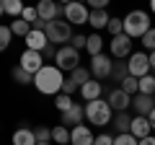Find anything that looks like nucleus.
I'll return each mask as SVG.
<instances>
[{
	"instance_id": "1",
	"label": "nucleus",
	"mask_w": 155,
	"mask_h": 145,
	"mask_svg": "<svg viewBox=\"0 0 155 145\" xmlns=\"http://www.w3.org/2000/svg\"><path fill=\"white\" fill-rule=\"evenodd\" d=\"M62 83H65V75H62V70L57 65H44L34 75V86H36L39 93H44V96L62 93Z\"/></svg>"
},
{
	"instance_id": "2",
	"label": "nucleus",
	"mask_w": 155,
	"mask_h": 145,
	"mask_svg": "<svg viewBox=\"0 0 155 145\" xmlns=\"http://www.w3.org/2000/svg\"><path fill=\"white\" fill-rule=\"evenodd\" d=\"M122 21H124V34L129 39H142L145 34L153 29L150 26V16L145 11H129Z\"/></svg>"
},
{
	"instance_id": "3",
	"label": "nucleus",
	"mask_w": 155,
	"mask_h": 145,
	"mask_svg": "<svg viewBox=\"0 0 155 145\" xmlns=\"http://www.w3.org/2000/svg\"><path fill=\"white\" fill-rule=\"evenodd\" d=\"M85 117H88V124H93V127H106V124H111V119H114V109L109 106L106 99L88 101V104H85Z\"/></svg>"
},
{
	"instance_id": "4",
	"label": "nucleus",
	"mask_w": 155,
	"mask_h": 145,
	"mask_svg": "<svg viewBox=\"0 0 155 145\" xmlns=\"http://www.w3.org/2000/svg\"><path fill=\"white\" fill-rule=\"evenodd\" d=\"M47 39H49V44H60V47H67L72 42V36H75V34H72V26L67 21H60V18H57V21H52V23H47Z\"/></svg>"
},
{
	"instance_id": "5",
	"label": "nucleus",
	"mask_w": 155,
	"mask_h": 145,
	"mask_svg": "<svg viewBox=\"0 0 155 145\" xmlns=\"http://www.w3.org/2000/svg\"><path fill=\"white\" fill-rule=\"evenodd\" d=\"M54 65L60 67L62 72H72V70H78L80 67V52L75 49V47H57V57H54Z\"/></svg>"
},
{
	"instance_id": "6",
	"label": "nucleus",
	"mask_w": 155,
	"mask_h": 145,
	"mask_svg": "<svg viewBox=\"0 0 155 145\" xmlns=\"http://www.w3.org/2000/svg\"><path fill=\"white\" fill-rule=\"evenodd\" d=\"M62 16H65V21L70 23V26H83V23H88V16L91 11L83 5V3H67V5H62Z\"/></svg>"
},
{
	"instance_id": "7",
	"label": "nucleus",
	"mask_w": 155,
	"mask_h": 145,
	"mask_svg": "<svg viewBox=\"0 0 155 145\" xmlns=\"http://www.w3.org/2000/svg\"><path fill=\"white\" fill-rule=\"evenodd\" d=\"M127 67H129V75L137 78V80L145 78V75H150V55L147 52H132Z\"/></svg>"
},
{
	"instance_id": "8",
	"label": "nucleus",
	"mask_w": 155,
	"mask_h": 145,
	"mask_svg": "<svg viewBox=\"0 0 155 145\" xmlns=\"http://www.w3.org/2000/svg\"><path fill=\"white\" fill-rule=\"evenodd\" d=\"M18 67H21V70H26L28 75H36V72L44 67V57H41V52L23 49V52H21V60H18Z\"/></svg>"
},
{
	"instance_id": "9",
	"label": "nucleus",
	"mask_w": 155,
	"mask_h": 145,
	"mask_svg": "<svg viewBox=\"0 0 155 145\" xmlns=\"http://www.w3.org/2000/svg\"><path fill=\"white\" fill-rule=\"evenodd\" d=\"M111 70H114V62H109V55L91 57V78H93V80L111 78Z\"/></svg>"
},
{
	"instance_id": "10",
	"label": "nucleus",
	"mask_w": 155,
	"mask_h": 145,
	"mask_svg": "<svg viewBox=\"0 0 155 145\" xmlns=\"http://www.w3.org/2000/svg\"><path fill=\"white\" fill-rule=\"evenodd\" d=\"M109 49H111V57H116V60H124V57L132 55V39H129L127 34H122V36H114V39L109 42Z\"/></svg>"
},
{
	"instance_id": "11",
	"label": "nucleus",
	"mask_w": 155,
	"mask_h": 145,
	"mask_svg": "<svg viewBox=\"0 0 155 145\" xmlns=\"http://www.w3.org/2000/svg\"><path fill=\"white\" fill-rule=\"evenodd\" d=\"M106 101H109V106L114 109V114H116V112H127L129 106H132V96H129V93H124L122 88L109 91V99H106Z\"/></svg>"
},
{
	"instance_id": "12",
	"label": "nucleus",
	"mask_w": 155,
	"mask_h": 145,
	"mask_svg": "<svg viewBox=\"0 0 155 145\" xmlns=\"http://www.w3.org/2000/svg\"><path fill=\"white\" fill-rule=\"evenodd\" d=\"M96 135L91 132L88 124H78V127L70 130V145H93Z\"/></svg>"
},
{
	"instance_id": "13",
	"label": "nucleus",
	"mask_w": 155,
	"mask_h": 145,
	"mask_svg": "<svg viewBox=\"0 0 155 145\" xmlns=\"http://www.w3.org/2000/svg\"><path fill=\"white\" fill-rule=\"evenodd\" d=\"M83 119H85V106L72 104V109H67V112L62 114V122L60 124H65L67 130H72V127H78V124H83Z\"/></svg>"
},
{
	"instance_id": "14",
	"label": "nucleus",
	"mask_w": 155,
	"mask_h": 145,
	"mask_svg": "<svg viewBox=\"0 0 155 145\" xmlns=\"http://www.w3.org/2000/svg\"><path fill=\"white\" fill-rule=\"evenodd\" d=\"M36 13H39V18H41V21L52 23V21H57V16L62 13V8L57 5V3H52V0H41V3L36 5Z\"/></svg>"
},
{
	"instance_id": "15",
	"label": "nucleus",
	"mask_w": 155,
	"mask_h": 145,
	"mask_svg": "<svg viewBox=\"0 0 155 145\" xmlns=\"http://www.w3.org/2000/svg\"><path fill=\"white\" fill-rule=\"evenodd\" d=\"M47 47H49L47 34H44V31H36V29H31V34L26 36V49H31V52H44Z\"/></svg>"
},
{
	"instance_id": "16",
	"label": "nucleus",
	"mask_w": 155,
	"mask_h": 145,
	"mask_svg": "<svg viewBox=\"0 0 155 145\" xmlns=\"http://www.w3.org/2000/svg\"><path fill=\"white\" fill-rule=\"evenodd\" d=\"M132 109L137 112V117H150V112L155 109V101H153V96L137 93V96L132 99Z\"/></svg>"
},
{
	"instance_id": "17",
	"label": "nucleus",
	"mask_w": 155,
	"mask_h": 145,
	"mask_svg": "<svg viewBox=\"0 0 155 145\" xmlns=\"http://www.w3.org/2000/svg\"><path fill=\"white\" fill-rule=\"evenodd\" d=\"M101 93H104V83H101V80H93V78L80 88V96L85 99V104H88V101H98Z\"/></svg>"
},
{
	"instance_id": "18",
	"label": "nucleus",
	"mask_w": 155,
	"mask_h": 145,
	"mask_svg": "<svg viewBox=\"0 0 155 145\" xmlns=\"http://www.w3.org/2000/svg\"><path fill=\"white\" fill-rule=\"evenodd\" d=\"M150 119L147 117H132V127H129V135L132 137H137V140H142V137H147L150 135Z\"/></svg>"
},
{
	"instance_id": "19",
	"label": "nucleus",
	"mask_w": 155,
	"mask_h": 145,
	"mask_svg": "<svg viewBox=\"0 0 155 145\" xmlns=\"http://www.w3.org/2000/svg\"><path fill=\"white\" fill-rule=\"evenodd\" d=\"M13 145H39V143H36V135H34L31 127H18L13 132Z\"/></svg>"
},
{
	"instance_id": "20",
	"label": "nucleus",
	"mask_w": 155,
	"mask_h": 145,
	"mask_svg": "<svg viewBox=\"0 0 155 145\" xmlns=\"http://www.w3.org/2000/svg\"><path fill=\"white\" fill-rule=\"evenodd\" d=\"M111 124H114V130H116L119 135H127L129 127H132V117H129L127 112H116L114 119H111Z\"/></svg>"
},
{
	"instance_id": "21",
	"label": "nucleus",
	"mask_w": 155,
	"mask_h": 145,
	"mask_svg": "<svg viewBox=\"0 0 155 145\" xmlns=\"http://www.w3.org/2000/svg\"><path fill=\"white\" fill-rule=\"evenodd\" d=\"M109 21H111L109 11H91V16H88V23H91V26L96 29V31L106 29V26H109Z\"/></svg>"
},
{
	"instance_id": "22",
	"label": "nucleus",
	"mask_w": 155,
	"mask_h": 145,
	"mask_svg": "<svg viewBox=\"0 0 155 145\" xmlns=\"http://www.w3.org/2000/svg\"><path fill=\"white\" fill-rule=\"evenodd\" d=\"M85 49H88L91 57L104 55V39H101V34H98V31H93V34L88 36V44H85Z\"/></svg>"
},
{
	"instance_id": "23",
	"label": "nucleus",
	"mask_w": 155,
	"mask_h": 145,
	"mask_svg": "<svg viewBox=\"0 0 155 145\" xmlns=\"http://www.w3.org/2000/svg\"><path fill=\"white\" fill-rule=\"evenodd\" d=\"M52 140H54L57 145H70V130H67L65 124L52 127Z\"/></svg>"
},
{
	"instance_id": "24",
	"label": "nucleus",
	"mask_w": 155,
	"mask_h": 145,
	"mask_svg": "<svg viewBox=\"0 0 155 145\" xmlns=\"http://www.w3.org/2000/svg\"><path fill=\"white\" fill-rule=\"evenodd\" d=\"M11 31H13V36H23L26 39L31 34V23H26L23 18H16V21H11Z\"/></svg>"
},
{
	"instance_id": "25",
	"label": "nucleus",
	"mask_w": 155,
	"mask_h": 145,
	"mask_svg": "<svg viewBox=\"0 0 155 145\" xmlns=\"http://www.w3.org/2000/svg\"><path fill=\"white\" fill-rule=\"evenodd\" d=\"M119 88H122L124 93H129V96L134 99V96L140 93V80H137V78H132V75H127V78H124L122 83H119Z\"/></svg>"
},
{
	"instance_id": "26",
	"label": "nucleus",
	"mask_w": 155,
	"mask_h": 145,
	"mask_svg": "<svg viewBox=\"0 0 155 145\" xmlns=\"http://www.w3.org/2000/svg\"><path fill=\"white\" fill-rule=\"evenodd\" d=\"M70 80L78 86V88H83V86L91 80V72L85 70V67H78V70H72V72H70Z\"/></svg>"
},
{
	"instance_id": "27",
	"label": "nucleus",
	"mask_w": 155,
	"mask_h": 145,
	"mask_svg": "<svg viewBox=\"0 0 155 145\" xmlns=\"http://www.w3.org/2000/svg\"><path fill=\"white\" fill-rule=\"evenodd\" d=\"M23 8H26V5H21L18 0H3V11H5L8 16H13V18H21Z\"/></svg>"
},
{
	"instance_id": "28",
	"label": "nucleus",
	"mask_w": 155,
	"mask_h": 145,
	"mask_svg": "<svg viewBox=\"0 0 155 145\" xmlns=\"http://www.w3.org/2000/svg\"><path fill=\"white\" fill-rule=\"evenodd\" d=\"M127 75H129L127 62H114V70H111V80H114V83H122Z\"/></svg>"
},
{
	"instance_id": "29",
	"label": "nucleus",
	"mask_w": 155,
	"mask_h": 145,
	"mask_svg": "<svg viewBox=\"0 0 155 145\" xmlns=\"http://www.w3.org/2000/svg\"><path fill=\"white\" fill-rule=\"evenodd\" d=\"M140 93H145V96H153L155 93V75H145V78H140Z\"/></svg>"
},
{
	"instance_id": "30",
	"label": "nucleus",
	"mask_w": 155,
	"mask_h": 145,
	"mask_svg": "<svg viewBox=\"0 0 155 145\" xmlns=\"http://www.w3.org/2000/svg\"><path fill=\"white\" fill-rule=\"evenodd\" d=\"M11 39H13L11 26H3V23H0V52H5L8 47H11Z\"/></svg>"
},
{
	"instance_id": "31",
	"label": "nucleus",
	"mask_w": 155,
	"mask_h": 145,
	"mask_svg": "<svg viewBox=\"0 0 155 145\" xmlns=\"http://www.w3.org/2000/svg\"><path fill=\"white\" fill-rule=\"evenodd\" d=\"M54 106L60 109L62 114H65L67 109H72V96H67V93H57V96H54Z\"/></svg>"
},
{
	"instance_id": "32",
	"label": "nucleus",
	"mask_w": 155,
	"mask_h": 145,
	"mask_svg": "<svg viewBox=\"0 0 155 145\" xmlns=\"http://www.w3.org/2000/svg\"><path fill=\"white\" fill-rule=\"evenodd\" d=\"M106 29H109L111 39H114V36H122V34H124V21H122V18H114V16H111V21H109V26H106Z\"/></svg>"
},
{
	"instance_id": "33",
	"label": "nucleus",
	"mask_w": 155,
	"mask_h": 145,
	"mask_svg": "<svg viewBox=\"0 0 155 145\" xmlns=\"http://www.w3.org/2000/svg\"><path fill=\"white\" fill-rule=\"evenodd\" d=\"M13 80H16V83H34V75H28L26 70H21V67H13Z\"/></svg>"
},
{
	"instance_id": "34",
	"label": "nucleus",
	"mask_w": 155,
	"mask_h": 145,
	"mask_svg": "<svg viewBox=\"0 0 155 145\" xmlns=\"http://www.w3.org/2000/svg\"><path fill=\"white\" fill-rule=\"evenodd\" d=\"M34 135H36V143H49L52 140V130L49 127H34Z\"/></svg>"
},
{
	"instance_id": "35",
	"label": "nucleus",
	"mask_w": 155,
	"mask_h": 145,
	"mask_svg": "<svg viewBox=\"0 0 155 145\" xmlns=\"http://www.w3.org/2000/svg\"><path fill=\"white\" fill-rule=\"evenodd\" d=\"M142 47L147 49V55H150V52H155V29H150V31L142 36Z\"/></svg>"
},
{
	"instance_id": "36",
	"label": "nucleus",
	"mask_w": 155,
	"mask_h": 145,
	"mask_svg": "<svg viewBox=\"0 0 155 145\" xmlns=\"http://www.w3.org/2000/svg\"><path fill=\"white\" fill-rule=\"evenodd\" d=\"M114 145H140V140L137 137H132V135H116L114 137Z\"/></svg>"
},
{
	"instance_id": "37",
	"label": "nucleus",
	"mask_w": 155,
	"mask_h": 145,
	"mask_svg": "<svg viewBox=\"0 0 155 145\" xmlns=\"http://www.w3.org/2000/svg\"><path fill=\"white\" fill-rule=\"evenodd\" d=\"M21 18H23V21H26V23H31V26H34V23L39 21V13H36V8H23Z\"/></svg>"
},
{
	"instance_id": "38",
	"label": "nucleus",
	"mask_w": 155,
	"mask_h": 145,
	"mask_svg": "<svg viewBox=\"0 0 155 145\" xmlns=\"http://www.w3.org/2000/svg\"><path fill=\"white\" fill-rule=\"evenodd\" d=\"M85 44H88V36H85V34H75V36H72V42H70V47H75L78 52L85 49Z\"/></svg>"
},
{
	"instance_id": "39",
	"label": "nucleus",
	"mask_w": 155,
	"mask_h": 145,
	"mask_svg": "<svg viewBox=\"0 0 155 145\" xmlns=\"http://www.w3.org/2000/svg\"><path fill=\"white\" fill-rule=\"evenodd\" d=\"M93 145H114V137H111L109 132H101V135H96V143Z\"/></svg>"
},
{
	"instance_id": "40",
	"label": "nucleus",
	"mask_w": 155,
	"mask_h": 145,
	"mask_svg": "<svg viewBox=\"0 0 155 145\" xmlns=\"http://www.w3.org/2000/svg\"><path fill=\"white\" fill-rule=\"evenodd\" d=\"M75 91H80V88H78V86H75V83H72V80H70V78H67V80H65V83H62V93H67V96H72V93H75Z\"/></svg>"
},
{
	"instance_id": "41",
	"label": "nucleus",
	"mask_w": 155,
	"mask_h": 145,
	"mask_svg": "<svg viewBox=\"0 0 155 145\" xmlns=\"http://www.w3.org/2000/svg\"><path fill=\"white\" fill-rule=\"evenodd\" d=\"M41 57H44V60H54V57H57V47H54V44H49L44 52H41Z\"/></svg>"
},
{
	"instance_id": "42",
	"label": "nucleus",
	"mask_w": 155,
	"mask_h": 145,
	"mask_svg": "<svg viewBox=\"0 0 155 145\" xmlns=\"http://www.w3.org/2000/svg\"><path fill=\"white\" fill-rule=\"evenodd\" d=\"M140 145H155V137H153V135H147V137L140 140Z\"/></svg>"
},
{
	"instance_id": "43",
	"label": "nucleus",
	"mask_w": 155,
	"mask_h": 145,
	"mask_svg": "<svg viewBox=\"0 0 155 145\" xmlns=\"http://www.w3.org/2000/svg\"><path fill=\"white\" fill-rule=\"evenodd\" d=\"M147 119H150V127L155 130V109H153V112H150V117H147Z\"/></svg>"
},
{
	"instance_id": "44",
	"label": "nucleus",
	"mask_w": 155,
	"mask_h": 145,
	"mask_svg": "<svg viewBox=\"0 0 155 145\" xmlns=\"http://www.w3.org/2000/svg\"><path fill=\"white\" fill-rule=\"evenodd\" d=\"M150 70H155V52H150Z\"/></svg>"
},
{
	"instance_id": "45",
	"label": "nucleus",
	"mask_w": 155,
	"mask_h": 145,
	"mask_svg": "<svg viewBox=\"0 0 155 145\" xmlns=\"http://www.w3.org/2000/svg\"><path fill=\"white\" fill-rule=\"evenodd\" d=\"M150 13H155V0H153V3H150Z\"/></svg>"
},
{
	"instance_id": "46",
	"label": "nucleus",
	"mask_w": 155,
	"mask_h": 145,
	"mask_svg": "<svg viewBox=\"0 0 155 145\" xmlns=\"http://www.w3.org/2000/svg\"><path fill=\"white\" fill-rule=\"evenodd\" d=\"M3 13H5V11H3V0H0V16H3Z\"/></svg>"
},
{
	"instance_id": "47",
	"label": "nucleus",
	"mask_w": 155,
	"mask_h": 145,
	"mask_svg": "<svg viewBox=\"0 0 155 145\" xmlns=\"http://www.w3.org/2000/svg\"><path fill=\"white\" fill-rule=\"evenodd\" d=\"M39 145H49V143H39Z\"/></svg>"
}]
</instances>
